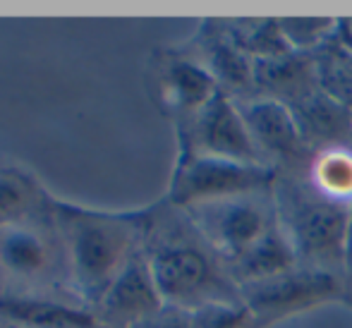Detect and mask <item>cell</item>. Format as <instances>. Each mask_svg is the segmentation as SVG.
<instances>
[{
	"instance_id": "52a82bcc",
	"label": "cell",
	"mask_w": 352,
	"mask_h": 328,
	"mask_svg": "<svg viewBox=\"0 0 352 328\" xmlns=\"http://www.w3.org/2000/svg\"><path fill=\"white\" fill-rule=\"evenodd\" d=\"M264 163L276 173H309L316 153L305 142L292 111L266 96L235 101Z\"/></svg>"
},
{
	"instance_id": "6da1fadb",
	"label": "cell",
	"mask_w": 352,
	"mask_h": 328,
	"mask_svg": "<svg viewBox=\"0 0 352 328\" xmlns=\"http://www.w3.org/2000/svg\"><path fill=\"white\" fill-rule=\"evenodd\" d=\"M144 256L166 305L195 311L211 302H242L240 285L223 256L173 204L153 206Z\"/></svg>"
},
{
	"instance_id": "e0dca14e",
	"label": "cell",
	"mask_w": 352,
	"mask_h": 328,
	"mask_svg": "<svg viewBox=\"0 0 352 328\" xmlns=\"http://www.w3.org/2000/svg\"><path fill=\"white\" fill-rule=\"evenodd\" d=\"M228 32L252 61H271L290 53L278 19H228Z\"/></svg>"
},
{
	"instance_id": "7402d4cb",
	"label": "cell",
	"mask_w": 352,
	"mask_h": 328,
	"mask_svg": "<svg viewBox=\"0 0 352 328\" xmlns=\"http://www.w3.org/2000/svg\"><path fill=\"white\" fill-rule=\"evenodd\" d=\"M195 314V328H254V316L245 302H211Z\"/></svg>"
},
{
	"instance_id": "4fadbf2b",
	"label": "cell",
	"mask_w": 352,
	"mask_h": 328,
	"mask_svg": "<svg viewBox=\"0 0 352 328\" xmlns=\"http://www.w3.org/2000/svg\"><path fill=\"white\" fill-rule=\"evenodd\" d=\"M290 111L302 137L314 153L352 149V111L321 89L290 106Z\"/></svg>"
},
{
	"instance_id": "9a60e30c",
	"label": "cell",
	"mask_w": 352,
	"mask_h": 328,
	"mask_svg": "<svg viewBox=\"0 0 352 328\" xmlns=\"http://www.w3.org/2000/svg\"><path fill=\"white\" fill-rule=\"evenodd\" d=\"M0 319L17 328H101L96 314L32 295L0 297Z\"/></svg>"
},
{
	"instance_id": "d6986e66",
	"label": "cell",
	"mask_w": 352,
	"mask_h": 328,
	"mask_svg": "<svg viewBox=\"0 0 352 328\" xmlns=\"http://www.w3.org/2000/svg\"><path fill=\"white\" fill-rule=\"evenodd\" d=\"M309 177L326 195L352 204V149H333L316 153Z\"/></svg>"
},
{
	"instance_id": "ba28073f",
	"label": "cell",
	"mask_w": 352,
	"mask_h": 328,
	"mask_svg": "<svg viewBox=\"0 0 352 328\" xmlns=\"http://www.w3.org/2000/svg\"><path fill=\"white\" fill-rule=\"evenodd\" d=\"M343 290L345 283L340 276L297 266L280 276L247 283L240 287V295L254 316V324H266L292 311L326 302L331 297H338Z\"/></svg>"
},
{
	"instance_id": "7a4b0ae2",
	"label": "cell",
	"mask_w": 352,
	"mask_h": 328,
	"mask_svg": "<svg viewBox=\"0 0 352 328\" xmlns=\"http://www.w3.org/2000/svg\"><path fill=\"white\" fill-rule=\"evenodd\" d=\"M48 206L60 235L74 292L87 305L96 307L122 268L144 250L153 206L132 213H108L56 199Z\"/></svg>"
},
{
	"instance_id": "5bb4252c",
	"label": "cell",
	"mask_w": 352,
	"mask_h": 328,
	"mask_svg": "<svg viewBox=\"0 0 352 328\" xmlns=\"http://www.w3.org/2000/svg\"><path fill=\"white\" fill-rule=\"evenodd\" d=\"M254 84L259 96L295 106L319 89L314 56L290 51L271 61H254Z\"/></svg>"
},
{
	"instance_id": "d4e9b609",
	"label": "cell",
	"mask_w": 352,
	"mask_h": 328,
	"mask_svg": "<svg viewBox=\"0 0 352 328\" xmlns=\"http://www.w3.org/2000/svg\"><path fill=\"white\" fill-rule=\"evenodd\" d=\"M336 41L352 53V19H338V27H336Z\"/></svg>"
},
{
	"instance_id": "8992f818",
	"label": "cell",
	"mask_w": 352,
	"mask_h": 328,
	"mask_svg": "<svg viewBox=\"0 0 352 328\" xmlns=\"http://www.w3.org/2000/svg\"><path fill=\"white\" fill-rule=\"evenodd\" d=\"M175 127L180 146L177 156H213L266 166L237 111V103L226 91H218L201 111Z\"/></svg>"
},
{
	"instance_id": "5b68a950",
	"label": "cell",
	"mask_w": 352,
	"mask_h": 328,
	"mask_svg": "<svg viewBox=\"0 0 352 328\" xmlns=\"http://www.w3.org/2000/svg\"><path fill=\"white\" fill-rule=\"evenodd\" d=\"M278 173L269 166L213 156H177L166 201L177 208L274 190Z\"/></svg>"
},
{
	"instance_id": "603a6c76",
	"label": "cell",
	"mask_w": 352,
	"mask_h": 328,
	"mask_svg": "<svg viewBox=\"0 0 352 328\" xmlns=\"http://www.w3.org/2000/svg\"><path fill=\"white\" fill-rule=\"evenodd\" d=\"M132 328H195V314L175 305H163Z\"/></svg>"
},
{
	"instance_id": "cb8c5ba5",
	"label": "cell",
	"mask_w": 352,
	"mask_h": 328,
	"mask_svg": "<svg viewBox=\"0 0 352 328\" xmlns=\"http://www.w3.org/2000/svg\"><path fill=\"white\" fill-rule=\"evenodd\" d=\"M343 283L345 287L352 285V211H350V226L348 237H345V263H343Z\"/></svg>"
},
{
	"instance_id": "8fae6325",
	"label": "cell",
	"mask_w": 352,
	"mask_h": 328,
	"mask_svg": "<svg viewBox=\"0 0 352 328\" xmlns=\"http://www.w3.org/2000/svg\"><path fill=\"white\" fill-rule=\"evenodd\" d=\"M218 91L216 79L195 56L170 53L158 63V101L175 125L201 111Z\"/></svg>"
},
{
	"instance_id": "ffe728a7",
	"label": "cell",
	"mask_w": 352,
	"mask_h": 328,
	"mask_svg": "<svg viewBox=\"0 0 352 328\" xmlns=\"http://www.w3.org/2000/svg\"><path fill=\"white\" fill-rule=\"evenodd\" d=\"M36 204L34 182L14 168H0V228L14 226L29 218Z\"/></svg>"
},
{
	"instance_id": "9c48e42d",
	"label": "cell",
	"mask_w": 352,
	"mask_h": 328,
	"mask_svg": "<svg viewBox=\"0 0 352 328\" xmlns=\"http://www.w3.org/2000/svg\"><path fill=\"white\" fill-rule=\"evenodd\" d=\"M195 58L209 69L218 89L232 101L259 96L254 84V61L237 46L223 19L201 22L195 39Z\"/></svg>"
},
{
	"instance_id": "3957f363",
	"label": "cell",
	"mask_w": 352,
	"mask_h": 328,
	"mask_svg": "<svg viewBox=\"0 0 352 328\" xmlns=\"http://www.w3.org/2000/svg\"><path fill=\"white\" fill-rule=\"evenodd\" d=\"M274 201L297 263L343 278L352 204L326 195L309 173H278Z\"/></svg>"
},
{
	"instance_id": "30bf717a",
	"label": "cell",
	"mask_w": 352,
	"mask_h": 328,
	"mask_svg": "<svg viewBox=\"0 0 352 328\" xmlns=\"http://www.w3.org/2000/svg\"><path fill=\"white\" fill-rule=\"evenodd\" d=\"M166 305L153 283L151 268L144 250L116 278L103 300L96 305V319L101 328H132Z\"/></svg>"
},
{
	"instance_id": "ac0fdd59",
	"label": "cell",
	"mask_w": 352,
	"mask_h": 328,
	"mask_svg": "<svg viewBox=\"0 0 352 328\" xmlns=\"http://www.w3.org/2000/svg\"><path fill=\"white\" fill-rule=\"evenodd\" d=\"M311 56H314L319 89L352 111V53L345 51L333 36Z\"/></svg>"
},
{
	"instance_id": "7c38bea8",
	"label": "cell",
	"mask_w": 352,
	"mask_h": 328,
	"mask_svg": "<svg viewBox=\"0 0 352 328\" xmlns=\"http://www.w3.org/2000/svg\"><path fill=\"white\" fill-rule=\"evenodd\" d=\"M51 237L27 221L0 228V276L14 283H43L53 276Z\"/></svg>"
},
{
	"instance_id": "44dd1931",
	"label": "cell",
	"mask_w": 352,
	"mask_h": 328,
	"mask_svg": "<svg viewBox=\"0 0 352 328\" xmlns=\"http://www.w3.org/2000/svg\"><path fill=\"white\" fill-rule=\"evenodd\" d=\"M280 32L285 36L290 51L295 53H316L324 43L336 36L338 19L324 17H287L278 19Z\"/></svg>"
},
{
	"instance_id": "2e32d148",
	"label": "cell",
	"mask_w": 352,
	"mask_h": 328,
	"mask_svg": "<svg viewBox=\"0 0 352 328\" xmlns=\"http://www.w3.org/2000/svg\"><path fill=\"white\" fill-rule=\"evenodd\" d=\"M297 266L300 263H297L295 250H292L290 240H287L278 223L259 242H254L245 254L237 256L228 268H230V276L235 278V283L242 287L247 283L280 276V273H287Z\"/></svg>"
},
{
	"instance_id": "277c9868",
	"label": "cell",
	"mask_w": 352,
	"mask_h": 328,
	"mask_svg": "<svg viewBox=\"0 0 352 328\" xmlns=\"http://www.w3.org/2000/svg\"><path fill=\"white\" fill-rule=\"evenodd\" d=\"M182 211L228 266L278 226L274 190L197 204Z\"/></svg>"
},
{
	"instance_id": "484cf974",
	"label": "cell",
	"mask_w": 352,
	"mask_h": 328,
	"mask_svg": "<svg viewBox=\"0 0 352 328\" xmlns=\"http://www.w3.org/2000/svg\"><path fill=\"white\" fill-rule=\"evenodd\" d=\"M5 328H17V326H10V324H5Z\"/></svg>"
}]
</instances>
